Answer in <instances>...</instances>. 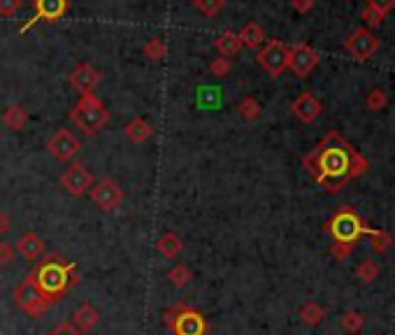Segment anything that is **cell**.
<instances>
[{"mask_svg": "<svg viewBox=\"0 0 395 335\" xmlns=\"http://www.w3.org/2000/svg\"><path fill=\"white\" fill-rule=\"evenodd\" d=\"M304 170L324 186L328 193L342 191L344 186L367 173L370 163L360 152L344 137L331 130L307 157L302 159Z\"/></svg>", "mask_w": 395, "mask_h": 335, "instance_id": "obj_1", "label": "cell"}, {"mask_svg": "<svg viewBox=\"0 0 395 335\" xmlns=\"http://www.w3.org/2000/svg\"><path fill=\"white\" fill-rule=\"evenodd\" d=\"M33 277H35V284H38V289L42 291L45 300L52 305L68 291L70 284L77 282V268L75 263H65L59 254H49L42 263L35 268Z\"/></svg>", "mask_w": 395, "mask_h": 335, "instance_id": "obj_2", "label": "cell"}, {"mask_svg": "<svg viewBox=\"0 0 395 335\" xmlns=\"http://www.w3.org/2000/svg\"><path fill=\"white\" fill-rule=\"evenodd\" d=\"M374 228H370L363 224V219L358 217L356 210L342 208L340 212H335L331 217V222L326 224V233L331 235L333 242L340 244H356L360 238H367Z\"/></svg>", "mask_w": 395, "mask_h": 335, "instance_id": "obj_3", "label": "cell"}, {"mask_svg": "<svg viewBox=\"0 0 395 335\" xmlns=\"http://www.w3.org/2000/svg\"><path fill=\"white\" fill-rule=\"evenodd\" d=\"M70 119L79 130H84L86 135L98 133L110 119V112L103 105V101L93 93L81 96V101L75 105V110L70 112Z\"/></svg>", "mask_w": 395, "mask_h": 335, "instance_id": "obj_4", "label": "cell"}, {"mask_svg": "<svg viewBox=\"0 0 395 335\" xmlns=\"http://www.w3.org/2000/svg\"><path fill=\"white\" fill-rule=\"evenodd\" d=\"M166 324L175 335H205L207 333V319L195 312L193 307H186L184 303H177L166 312Z\"/></svg>", "mask_w": 395, "mask_h": 335, "instance_id": "obj_5", "label": "cell"}, {"mask_svg": "<svg viewBox=\"0 0 395 335\" xmlns=\"http://www.w3.org/2000/svg\"><path fill=\"white\" fill-rule=\"evenodd\" d=\"M14 300H16V305L23 310V312H26L28 317H33V319L42 317L47 312V307H49V303L42 296V291L38 289L33 273L19 284V287L14 289Z\"/></svg>", "mask_w": 395, "mask_h": 335, "instance_id": "obj_6", "label": "cell"}, {"mask_svg": "<svg viewBox=\"0 0 395 335\" xmlns=\"http://www.w3.org/2000/svg\"><path fill=\"white\" fill-rule=\"evenodd\" d=\"M256 59L270 77H279L289 68V47L284 42H279V40H270V42L258 52Z\"/></svg>", "mask_w": 395, "mask_h": 335, "instance_id": "obj_7", "label": "cell"}, {"mask_svg": "<svg viewBox=\"0 0 395 335\" xmlns=\"http://www.w3.org/2000/svg\"><path fill=\"white\" fill-rule=\"evenodd\" d=\"M377 49H379V38L365 26L356 28L347 38V52L351 54V59H356V61H367Z\"/></svg>", "mask_w": 395, "mask_h": 335, "instance_id": "obj_8", "label": "cell"}, {"mask_svg": "<svg viewBox=\"0 0 395 335\" xmlns=\"http://www.w3.org/2000/svg\"><path fill=\"white\" fill-rule=\"evenodd\" d=\"M88 198L96 208L101 210H114L121 205L123 200V191L121 186L114 182V179H101V182L91 184V189H88Z\"/></svg>", "mask_w": 395, "mask_h": 335, "instance_id": "obj_9", "label": "cell"}, {"mask_svg": "<svg viewBox=\"0 0 395 335\" xmlns=\"http://www.w3.org/2000/svg\"><path fill=\"white\" fill-rule=\"evenodd\" d=\"M319 65V52L309 45H295L289 49V68L293 70L295 77L304 79Z\"/></svg>", "mask_w": 395, "mask_h": 335, "instance_id": "obj_10", "label": "cell"}, {"mask_svg": "<svg viewBox=\"0 0 395 335\" xmlns=\"http://www.w3.org/2000/svg\"><path fill=\"white\" fill-rule=\"evenodd\" d=\"M47 149H49V154H52L54 159H59V161H70V159L75 157V154L81 149V142L77 140L75 135L70 133V130L59 128V130H56V133L47 140Z\"/></svg>", "mask_w": 395, "mask_h": 335, "instance_id": "obj_11", "label": "cell"}, {"mask_svg": "<svg viewBox=\"0 0 395 335\" xmlns=\"http://www.w3.org/2000/svg\"><path fill=\"white\" fill-rule=\"evenodd\" d=\"M61 184L65 186V191L72 195H84L93 184L91 173L81 166V163H72V166L61 175Z\"/></svg>", "mask_w": 395, "mask_h": 335, "instance_id": "obj_12", "label": "cell"}, {"mask_svg": "<svg viewBox=\"0 0 395 335\" xmlns=\"http://www.w3.org/2000/svg\"><path fill=\"white\" fill-rule=\"evenodd\" d=\"M101 79H103V75L93 68V65L81 63V65H77L75 70H72V75H70V86L75 89L77 93L86 96V93H91L98 84H101Z\"/></svg>", "mask_w": 395, "mask_h": 335, "instance_id": "obj_13", "label": "cell"}, {"mask_svg": "<svg viewBox=\"0 0 395 335\" xmlns=\"http://www.w3.org/2000/svg\"><path fill=\"white\" fill-rule=\"evenodd\" d=\"M291 110L293 114L298 117L302 124H311V121L319 119V114L324 112V105H321V101L309 91H302L295 101L291 103Z\"/></svg>", "mask_w": 395, "mask_h": 335, "instance_id": "obj_14", "label": "cell"}, {"mask_svg": "<svg viewBox=\"0 0 395 335\" xmlns=\"http://www.w3.org/2000/svg\"><path fill=\"white\" fill-rule=\"evenodd\" d=\"M19 254L26 259V261H35L45 254V242L40 235L35 233H23L19 240H16V247H14Z\"/></svg>", "mask_w": 395, "mask_h": 335, "instance_id": "obj_15", "label": "cell"}, {"mask_svg": "<svg viewBox=\"0 0 395 335\" xmlns=\"http://www.w3.org/2000/svg\"><path fill=\"white\" fill-rule=\"evenodd\" d=\"M98 322H101V314H98V310L93 305H81L75 310V314H72V326L79 331V333H88L93 331Z\"/></svg>", "mask_w": 395, "mask_h": 335, "instance_id": "obj_16", "label": "cell"}, {"mask_svg": "<svg viewBox=\"0 0 395 335\" xmlns=\"http://www.w3.org/2000/svg\"><path fill=\"white\" fill-rule=\"evenodd\" d=\"M35 10H38L35 14L38 19L56 21L68 10V0H35Z\"/></svg>", "mask_w": 395, "mask_h": 335, "instance_id": "obj_17", "label": "cell"}, {"mask_svg": "<svg viewBox=\"0 0 395 335\" xmlns=\"http://www.w3.org/2000/svg\"><path fill=\"white\" fill-rule=\"evenodd\" d=\"M240 49H242L240 35H235V33L228 30V33H224V35L217 38V52L221 54V59H233Z\"/></svg>", "mask_w": 395, "mask_h": 335, "instance_id": "obj_18", "label": "cell"}, {"mask_svg": "<svg viewBox=\"0 0 395 335\" xmlns=\"http://www.w3.org/2000/svg\"><path fill=\"white\" fill-rule=\"evenodd\" d=\"M156 247H159V251L166 259H175L179 251L184 249V242L179 240L177 233H163L159 238V242H156Z\"/></svg>", "mask_w": 395, "mask_h": 335, "instance_id": "obj_19", "label": "cell"}, {"mask_svg": "<svg viewBox=\"0 0 395 335\" xmlns=\"http://www.w3.org/2000/svg\"><path fill=\"white\" fill-rule=\"evenodd\" d=\"M123 130H126V137H128V140H133V142H144L147 137H149V135L154 133V128H151L149 124H147L144 119H139V117L133 119V121H128L126 128H123Z\"/></svg>", "mask_w": 395, "mask_h": 335, "instance_id": "obj_20", "label": "cell"}, {"mask_svg": "<svg viewBox=\"0 0 395 335\" xmlns=\"http://www.w3.org/2000/svg\"><path fill=\"white\" fill-rule=\"evenodd\" d=\"M300 319H302V324H307V326H319L321 322L326 319V310L321 307L319 303H314V300H309V303H304L300 307Z\"/></svg>", "mask_w": 395, "mask_h": 335, "instance_id": "obj_21", "label": "cell"}, {"mask_svg": "<svg viewBox=\"0 0 395 335\" xmlns=\"http://www.w3.org/2000/svg\"><path fill=\"white\" fill-rule=\"evenodd\" d=\"M263 40H265V33L258 26V23H246V26L240 30V42L256 49L258 45H263Z\"/></svg>", "mask_w": 395, "mask_h": 335, "instance_id": "obj_22", "label": "cell"}, {"mask_svg": "<svg viewBox=\"0 0 395 335\" xmlns=\"http://www.w3.org/2000/svg\"><path fill=\"white\" fill-rule=\"evenodd\" d=\"M26 119H28V114L23 112V108H19V105H12V108H7L3 112L5 126H10L12 130H21L23 126H26Z\"/></svg>", "mask_w": 395, "mask_h": 335, "instance_id": "obj_23", "label": "cell"}, {"mask_svg": "<svg viewBox=\"0 0 395 335\" xmlns=\"http://www.w3.org/2000/svg\"><path fill=\"white\" fill-rule=\"evenodd\" d=\"M370 238V244H372V251L374 254H386L391 247H393V235L389 231H374L367 235Z\"/></svg>", "mask_w": 395, "mask_h": 335, "instance_id": "obj_24", "label": "cell"}, {"mask_svg": "<svg viewBox=\"0 0 395 335\" xmlns=\"http://www.w3.org/2000/svg\"><path fill=\"white\" fill-rule=\"evenodd\" d=\"M363 326H365V317L356 312V310H349V312H344L340 317V329L344 333H358Z\"/></svg>", "mask_w": 395, "mask_h": 335, "instance_id": "obj_25", "label": "cell"}, {"mask_svg": "<svg viewBox=\"0 0 395 335\" xmlns=\"http://www.w3.org/2000/svg\"><path fill=\"white\" fill-rule=\"evenodd\" d=\"M168 280L175 284L177 289H184L188 282H191V271H188L186 263H177L175 268H170Z\"/></svg>", "mask_w": 395, "mask_h": 335, "instance_id": "obj_26", "label": "cell"}, {"mask_svg": "<svg viewBox=\"0 0 395 335\" xmlns=\"http://www.w3.org/2000/svg\"><path fill=\"white\" fill-rule=\"evenodd\" d=\"M386 105H389V96H386L384 89H372L365 98V108L370 112H382Z\"/></svg>", "mask_w": 395, "mask_h": 335, "instance_id": "obj_27", "label": "cell"}, {"mask_svg": "<svg viewBox=\"0 0 395 335\" xmlns=\"http://www.w3.org/2000/svg\"><path fill=\"white\" fill-rule=\"evenodd\" d=\"M237 112H240V117L244 121H253V119H258V114H261V105L253 101V98H244V101L237 105Z\"/></svg>", "mask_w": 395, "mask_h": 335, "instance_id": "obj_28", "label": "cell"}, {"mask_svg": "<svg viewBox=\"0 0 395 335\" xmlns=\"http://www.w3.org/2000/svg\"><path fill=\"white\" fill-rule=\"evenodd\" d=\"M356 275H358L360 282L370 284V282L377 280V275H379V268H377L374 261H363V263H360V266L356 268Z\"/></svg>", "mask_w": 395, "mask_h": 335, "instance_id": "obj_29", "label": "cell"}, {"mask_svg": "<svg viewBox=\"0 0 395 335\" xmlns=\"http://www.w3.org/2000/svg\"><path fill=\"white\" fill-rule=\"evenodd\" d=\"M144 54H147V59L161 61L163 56H166V45H163L161 40L151 38V42H147V47H144Z\"/></svg>", "mask_w": 395, "mask_h": 335, "instance_id": "obj_30", "label": "cell"}, {"mask_svg": "<svg viewBox=\"0 0 395 335\" xmlns=\"http://www.w3.org/2000/svg\"><path fill=\"white\" fill-rule=\"evenodd\" d=\"M193 5H195L202 14L214 16V14H217V12L221 10V7H224V0H193Z\"/></svg>", "mask_w": 395, "mask_h": 335, "instance_id": "obj_31", "label": "cell"}, {"mask_svg": "<svg viewBox=\"0 0 395 335\" xmlns=\"http://www.w3.org/2000/svg\"><path fill=\"white\" fill-rule=\"evenodd\" d=\"M363 21H365V28H377V26H382V21H384V16L372 10V7H367L365 5V10H363Z\"/></svg>", "mask_w": 395, "mask_h": 335, "instance_id": "obj_32", "label": "cell"}, {"mask_svg": "<svg viewBox=\"0 0 395 335\" xmlns=\"http://www.w3.org/2000/svg\"><path fill=\"white\" fill-rule=\"evenodd\" d=\"M367 7H372V10H377L386 19L389 12L395 7V0H367Z\"/></svg>", "mask_w": 395, "mask_h": 335, "instance_id": "obj_33", "label": "cell"}, {"mask_svg": "<svg viewBox=\"0 0 395 335\" xmlns=\"http://www.w3.org/2000/svg\"><path fill=\"white\" fill-rule=\"evenodd\" d=\"M351 251H353V244H340V242H333V247H331V254H333V259H337V261L349 259V256H351Z\"/></svg>", "mask_w": 395, "mask_h": 335, "instance_id": "obj_34", "label": "cell"}, {"mask_svg": "<svg viewBox=\"0 0 395 335\" xmlns=\"http://www.w3.org/2000/svg\"><path fill=\"white\" fill-rule=\"evenodd\" d=\"M14 261V247L10 242H0V266H10Z\"/></svg>", "mask_w": 395, "mask_h": 335, "instance_id": "obj_35", "label": "cell"}, {"mask_svg": "<svg viewBox=\"0 0 395 335\" xmlns=\"http://www.w3.org/2000/svg\"><path fill=\"white\" fill-rule=\"evenodd\" d=\"M21 7V0H0V14L12 16Z\"/></svg>", "mask_w": 395, "mask_h": 335, "instance_id": "obj_36", "label": "cell"}, {"mask_svg": "<svg viewBox=\"0 0 395 335\" xmlns=\"http://www.w3.org/2000/svg\"><path fill=\"white\" fill-rule=\"evenodd\" d=\"M228 70H230L228 59H221V56H219V59L212 63V72H214V75H217V77H226V72H228Z\"/></svg>", "mask_w": 395, "mask_h": 335, "instance_id": "obj_37", "label": "cell"}, {"mask_svg": "<svg viewBox=\"0 0 395 335\" xmlns=\"http://www.w3.org/2000/svg\"><path fill=\"white\" fill-rule=\"evenodd\" d=\"M49 335H81V333L72 324H61V326H56V329Z\"/></svg>", "mask_w": 395, "mask_h": 335, "instance_id": "obj_38", "label": "cell"}, {"mask_svg": "<svg viewBox=\"0 0 395 335\" xmlns=\"http://www.w3.org/2000/svg\"><path fill=\"white\" fill-rule=\"evenodd\" d=\"M293 10L300 12V14H307L311 7H314V0H293Z\"/></svg>", "mask_w": 395, "mask_h": 335, "instance_id": "obj_39", "label": "cell"}, {"mask_svg": "<svg viewBox=\"0 0 395 335\" xmlns=\"http://www.w3.org/2000/svg\"><path fill=\"white\" fill-rule=\"evenodd\" d=\"M10 226H12L10 224V217H7L3 210H0V235H5L7 231H10Z\"/></svg>", "mask_w": 395, "mask_h": 335, "instance_id": "obj_40", "label": "cell"}]
</instances>
